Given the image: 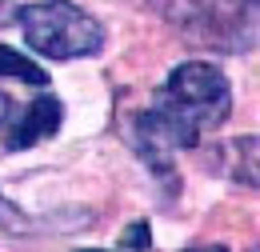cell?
I'll return each mask as SVG.
<instances>
[{"label": "cell", "mask_w": 260, "mask_h": 252, "mask_svg": "<svg viewBox=\"0 0 260 252\" xmlns=\"http://www.w3.org/2000/svg\"><path fill=\"white\" fill-rule=\"evenodd\" d=\"M152 108L188 140V148H196L204 132H212V128H220L228 120L232 84L216 64L184 60L168 72L160 92L152 96Z\"/></svg>", "instance_id": "cell-1"}, {"label": "cell", "mask_w": 260, "mask_h": 252, "mask_svg": "<svg viewBox=\"0 0 260 252\" xmlns=\"http://www.w3.org/2000/svg\"><path fill=\"white\" fill-rule=\"evenodd\" d=\"M64 120V104L56 100V96H36L32 104H24L12 120H8V140H4V148L8 152H24V148H32L40 140H48L56 128Z\"/></svg>", "instance_id": "cell-4"}, {"label": "cell", "mask_w": 260, "mask_h": 252, "mask_svg": "<svg viewBox=\"0 0 260 252\" xmlns=\"http://www.w3.org/2000/svg\"><path fill=\"white\" fill-rule=\"evenodd\" d=\"M16 220H20V212H16V204H8V200L0 196V228H12Z\"/></svg>", "instance_id": "cell-8"}, {"label": "cell", "mask_w": 260, "mask_h": 252, "mask_svg": "<svg viewBox=\"0 0 260 252\" xmlns=\"http://www.w3.org/2000/svg\"><path fill=\"white\" fill-rule=\"evenodd\" d=\"M116 244H120V248H148V244H152V228H148V220L128 224V228H124V236H120Z\"/></svg>", "instance_id": "cell-7"}, {"label": "cell", "mask_w": 260, "mask_h": 252, "mask_svg": "<svg viewBox=\"0 0 260 252\" xmlns=\"http://www.w3.org/2000/svg\"><path fill=\"white\" fill-rule=\"evenodd\" d=\"M152 8L192 48L244 52L256 40V4L244 0H152Z\"/></svg>", "instance_id": "cell-2"}, {"label": "cell", "mask_w": 260, "mask_h": 252, "mask_svg": "<svg viewBox=\"0 0 260 252\" xmlns=\"http://www.w3.org/2000/svg\"><path fill=\"white\" fill-rule=\"evenodd\" d=\"M12 116H16V104H12V96H8V92H0V128L8 124Z\"/></svg>", "instance_id": "cell-9"}, {"label": "cell", "mask_w": 260, "mask_h": 252, "mask_svg": "<svg viewBox=\"0 0 260 252\" xmlns=\"http://www.w3.org/2000/svg\"><path fill=\"white\" fill-rule=\"evenodd\" d=\"M16 20V0H0V28Z\"/></svg>", "instance_id": "cell-10"}, {"label": "cell", "mask_w": 260, "mask_h": 252, "mask_svg": "<svg viewBox=\"0 0 260 252\" xmlns=\"http://www.w3.org/2000/svg\"><path fill=\"white\" fill-rule=\"evenodd\" d=\"M220 172L232 176V180H244L248 188H256V136L228 140L220 148Z\"/></svg>", "instance_id": "cell-5"}, {"label": "cell", "mask_w": 260, "mask_h": 252, "mask_svg": "<svg viewBox=\"0 0 260 252\" xmlns=\"http://www.w3.org/2000/svg\"><path fill=\"white\" fill-rule=\"evenodd\" d=\"M0 76H8V80H20V84H48V72L40 68L36 60H28L24 52H16V48H8V44H0Z\"/></svg>", "instance_id": "cell-6"}, {"label": "cell", "mask_w": 260, "mask_h": 252, "mask_svg": "<svg viewBox=\"0 0 260 252\" xmlns=\"http://www.w3.org/2000/svg\"><path fill=\"white\" fill-rule=\"evenodd\" d=\"M28 48L48 60H80L104 48V24L72 0H40L16 8Z\"/></svg>", "instance_id": "cell-3"}]
</instances>
